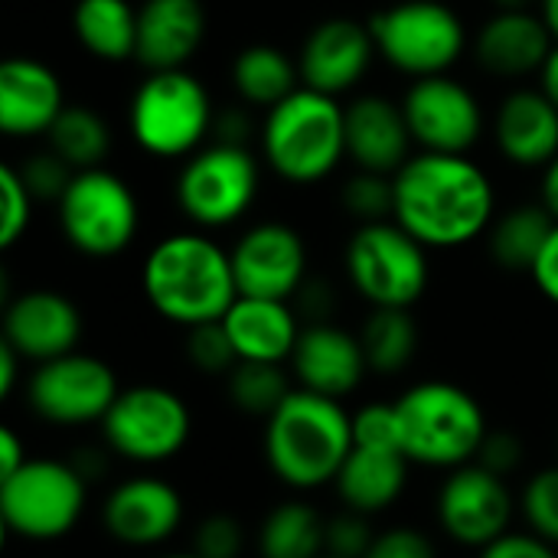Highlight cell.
<instances>
[{
    "mask_svg": "<svg viewBox=\"0 0 558 558\" xmlns=\"http://www.w3.org/2000/svg\"><path fill=\"white\" fill-rule=\"evenodd\" d=\"M392 219L425 248H458L494 226V183L468 154H415L392 177Z\"/></svg>",
    "mask_w": 558,
    "mask_h": 558,
    "instance_id": "6da1fadb",
    "label": "cell"
},
{
    "mask_svg": "<svg viewBox=\"0 0 558 558\" xmlns=\"http://www.w3.org/2000/svg\"><path fill=\"white\" fill-rule=\"evenodd\" d=\"M141 288L163 320L186 330L222 320L239 298L232 255L203 232L160 239L144 258Z\"/></svg>",
    "mask_w": 558,
    "mask_h": 558,
    "instance_id": "7a4b0ae2",
    "label": "cell"
},
{
    "mask_svg": "<svg viewBox=\"0 0 558 558\" xmlns=\"http://www.w3.org/2000/svg\"><path fill=\"white\" fill-rule=\"evenodd\" d=\"M353 415L343 402L294 389L265 422V461L291 490H320L333 484L353 454Z\"/></svg>",
    "mask_w": 558,
    "mask_h": 558,
    "instance_id": "3957f363",
    "label": "cell"
},
{
    "mask_svg": "<svg viewBox=\"0 0 558 558\" xmlns=\"http://www.w3.org/2000/svg\"><path fill=\"white\" fill-rule=\"evenodd\" d=\"M399 445L412 464L435 471H458L474 464L487 438V415L481 402L445 379H428L396 399Z\"/></svg>",
    "mask_w": 558,
    "mask_h": 558,
    "instance_id": "277c9868",
    "label": "cell"
},
{
    "mask_svg": "<svg viewBox=\"0 0 558 558\" xmlns=\"http://www.w3.org/2000/svg\"><path fill=\"white\" fill-rule=\"evenodd\" d=\"M268 167L298 186L320 183L347 157V108L314 88H298L275 105L262 128Z\"/></svg>",
    "mask_w": 558,
    "mask_h": 558,
    "instance_id": "5b68a950",
    "label": "cell"
},
{
    "mask_svg": "<svg viewBox=\"0 0 558 558\" xmlns=\"http://www.w3.org/2000/svg\"><path fill=\"white\" fill-rule=\"evenodd\" d=\"M88 504V477L56 458H29L16 474L0 481L3 526L26 543L65 539Z\"/></svg>",
    "mask_w": 558,
    "mask_h": 558,
    "instance_id": "8992f818",
    "label": "cell"
},
{
    "mask_svg": "<svg viewBox=\"0 0 558 558\" xmlns=\"http://www.w3.org/2000/svg\"><path fill=\"white\" fill-rule=\"evenodd\" d=\"M131 134L150 157H193L213 128L206 85L186 69L150 72L131 98Z\"/></svg>",
    "mask_w": 558,
    "mask_h": 558,
    "instance_id": "52a82bcc",
    "label": "cell"
},
{
    "mask_svg": "<svg viewBox=\"0 0 558 558\" xmlns=\"http://www.w3.org/2000/svg\"><path fill=\"white\" fill-rule=\"evenodd\" d=\"M376 52L412 78L445 75L464 52L461 16L441 0H402L379 10L369 23Z\"/></svg>",
    "mask_w": 558,
    "mask_h": 558,
    "instance_id": "ba28073f",
    "label": "cell"
},
{
    "mask_svg": "<svg viewBox=\"0 0 558 558\" xmlns=\"http://www.w3.org/2000/svg\"><path fill=\"white\" fill-rule=\"evenodd\" d=\"M347 275L373 307L412 311L428 288V248L396 219L366 222L347 245Z\"/></svg>",
    "mask_w": 558,
    "mask_h": 558,
    "instance_id": "9c48e42d",
    "label": "cell"
},
{
    "mask_svg": "<svg viewBox=\"0 0 558 558\" xmlns=\"http://www.w3.org/2000/svg\"><path fill=\"white\" fill-rule=\"evenodd\" d=\"M59 226L75 252L88 258H114L137 235V196L105 167L78 170L59 199Z\"/></svg>",
    "mask_w": 558,
    "mask_h": 558,
    "instance_id": "30bf717a",
    "label": "cell"
},
{
    "mask_svg": "<svg viewBox=\"0 0 558 558\" xmlns=\"http://www.w3.org/2000/svg\"><path fill=\"white\" fill-rule=\"evenodd\" d=\"M101 435L111 454L131 464H167L186 448L193 415L173 389L144 383L118 392L101 418Z\"/></svg>",
    "mask_w": 558,
    "mask_h": 558,
    "instance_id": "8fae6325",
    "label": "cell"
},
{
    "mask_svg": "<svg viewBox=\"0 0 558 558\" xmlns=\"http://www.w3.org/2000/svg\"><path fill=\"white\" fill-rule=\"evenodd\" d=\"M258 193V163L242 144L199 147L177 177V206L199 229L232 226Z\"/></svg>",
    "mask_w": 558,
    "mask_h": 558,
    "instance_id": "7c38bea8",
    "label": "cell"
},
{
    "mask_svg": "<svg viewBox=\"0 0 558 558\" xmlns=\"http://www.w3.org/2000/svg\"><path fill=\"white\" fill-rule=\"evenodd\" d=\"M121 386L114 369L88 353H65L59 360L39 363L26 383V399L29 409L62 428H78V425H101L108 409L114 405Z\"/></svg>",
    "mask_w": 558,
    "mask_h": 558,
    "instance_id": "4fadbf2b",
    "label": "cell"
},
{
    "mask_svg": "<svg viewBox=\"0 0 558 558\" xmlns=\"http://www.w3.org/2000/svg\"><path fill=\"white\" fill-rule=\"evenodd\" d=\"M435 513L448 539L468 549H487L510 533L513 494L507 487V477L474 461L448 474L438 490Z\"/></svg>",
    "mask_w": 558,
    "mask_h": 558,
    "instance_id": "5bb4252c",
    "label": "cell"
},
{
    "mask_svg": "<svg viewBox=\"0 0 558 558\" xmlns=\"http://www.w3.org/2000/svg\"><path fill=\"white\" fill-rule=\"evenodd\" d=\"M412 141L428 154H468L484 134V111L477 95L451 78H415L402 98Z\"/></svg>",
    "mask_w": 558,
    "mask_h": 558,
    "instance_id": "9a60e30c",
    "label": "cell"
},
{
    "mask_svg": "<svg viewBox=\"0 0 558 558\" xmlns=\"http://www.w3.org/2000/svg\"><path fill=\"white\" fill-rule=\"evenodd\" d=\"M239 298L291 301L307 281V248L298 229L284 222H258L229 248Z\"/></svg>",
    "mask_w": 558,
    "mask_h": 558,
    "instance_id": "2e32d148",
    "label": "cell"
},
{
    "mask_svg": "<svg viewBox=\"0 0 558 558\" xmlns=\"http://www.w3.org/2000/svg\"><path fill=\"white\" fill-rule=\"evenodd\" d=\"M82 340V311L72 298L36 288L16 294L3 311V343H10L23 363H49L75 353Z\"/></svg>",
    "mask_w": 558,
    "mask_h": 558,
    "instance_id": "e0dca14e",
    "label": "cell"
},
{
    "mask_svg": "<svg viewBox=\"0 0 558 558\" xmlns=\"http://www.w3.org/2000/svg\"><path fill=\"white\" fill-rule=\"evenodd\" d=\"M105 533L131 549H154L183 523V497L173 484L141 474L121 481L101 507Z\"/></svg>",
    "mask_w": 558,
    "mask_h": 558,
    "instance_id": "ac0fdd59",
    "label": "cell"
},
{
    "mask_svg": "<svg viewBox=\"0 0 558 558\" xmlns=\"http://www.w3.org/2000/svg\"><path fill=\"white\" fill-rule=\"evenodd\" d=\"M373 56H376V43L369 26L350 16H330L317 23L301 46L298 56L301 85L337 98L366 75Z\"/></svg>",
    "mask_w": 558,
    "mask_h": 558,
    "instance_id": "d6986e66",
    "label": "cell"
},
{
    "mask_svg": "<svg viewBox=\"0 0 558 558\" xmlns=\"http://www.w3.org/2000/svg\"><path fill=\"white\" fill-rule=\"evenodd\" d=\"M291 376L298 389L343 402L360 389L369 363L360 343V333H350L337 324H307L291 356Z\"/></svg>",
    "mask_w": 558,
    "mask_h": 558,
    "instance_id": "ffe728a7",
    "label": "cell"
},
{
    "mask_svg": "<svg viewBox=\"0 0 558 558\" xmlns=\"http://www.w3.org/2000/svg\"><path fill=\"white\" fill-rule=\"evenodd\" d=\"M65 108L62 82L46 62L26 56L0 62V131L7 137L49 134Z\"/></svg>",
    "mask_w": 558,
    "mask_h": 558,
    "instance_id": "44dd1931",
    "label": "cell"
},
{
    "mask_svg": "<svg viewBox=\"0 0 558 558\" xmlns=\"http://www.w3.org/2000/svg\"><path fill=\"white\" fill-rule=\"evenodd\" d=\"M412 144L402 105L383 95H360L347 105V157L360 170L396 177L412 160Z\"/></svg>",
    "mask_w": 558,
    "mask_h": 558,
    "instance_id": "7402d4cb",
    "label": "cell"
},
{
    "mask_svg": "<svg viewBox=\"0 0 558 558\" xmlns=\"http://www.w3.org/2000/svg\"><path fill=\"white\" fill-rule=\"evenodd\" d=\"M206 39L203 0H144L137 7V62L150 72L183 69Z\"/></svg>",
    "mask_w": 558,
    "mask_h": 558,
    "instance_id": "603a6c76",
    "label": "cell"
},
{
    "mask_svg": "<svg viewBox=\"0 0 558 558\" xmlns=\"http://www.w3.org/2000/svg\"><path fill=\"white\" fill-rule=\"evenodd\" d=\"M556 49L553 29L536 10H497L477 33V62L500 78L539 75L549 52Z\"/></svg>",
    "mask_w": 558,
    "mask_h": 558,
    "instance_id": "cb8c5ba5",
    "label": "cell"
},
{
    "mask_svg": "<svg viewBox=\"0 0 558 558\" xmlns=\"http://www.w3.org/2000/svg\"><path fill=\"white\" fill-rule=\"evenodd\" d=\"M222 327L235 347L239 363H275L284 366L301 340V314L288 301L235 298L226 311Z\"/></svg>",
    "mask_w": 558,
    "mask_h": 558,
    "instance_id": "d4e9b609",
    "label": "cell"
},
{
    "mask_svg": "<svg viewBox=\"0 0 558 558\" xmlns=\"http://www.w3.org/2000/svg\"><path fill=\"white\" fill-rule=\"evenodd\" d=\"M497 147L517 167H549L558 157V108L539 88H517L497 111Z\"/></svg>",
    "mask_w": 558,
    "mask_h": 558,
    "instance_id": "484cf974",
    "label": "cell"
},
{
    "mask_svg": "<svg viewBox=\"0 0 558 558\" xmlns=\"http://www.w3.org/2000/svg\"><path fill=\"white\" fill-rule=\"evenodd\" d=\"M409 458L402 451H379V448H353L340 477L333 481L347 510L376 517L389 510L409 484Z\"/></svg>",
    "mask_w": 558,
    "mask_h": 558,
    "instance_id": "4316f807",
    "label": "cell"
},
{
    "mask_svg": "<svg viewBox=\"0 0 558 558\" xmlns=\"http://www.w3.org/2000/svg\"><path fill=\"white\" fill-rule=\"evenodd\" d=\"M72 29L95 59L124 62L137 56V10L128 0H75Z\"/></svg>",
    "mask_w": 558,
    "mask_h": 558,
    "instance_id": "83f0119b",
    "label": "cell"
},
{
    "mask_svg": "<svg viewBox=\"0 0 558 558\" xmlns=\"http://www.w3.org/2000/svg\"><path fill=\"white\" fill-rule=\"evenodd\" d=\"M232 85L248 105H258V108L271 111L275 105H281L288 95H294L301 88V69L278 46L255 43V46H245L235 56Z\"/></svg>",
    "mask_w": 558,
    "mask_h": 558,
    "instance_id": "f1b7e54d",
    "label": "cell"
},
{
    "mask_svg": "<svg viewBox=\"0 0 558 558\" xmlns=\"http://www.w3.org/2000/svg\"><path fill=\"white\" fill-rule=\"evenodd\" d=\"M327 520L307 500L278 504L258 526L262 558H317L324 556Z\"/></svg>",
    "mask_w": 558,
    "mask_h": 558,
    "instance_id": "f546056e",
    "label": "cell"
},
{
    "mask_svg": "<svg viewBox=\"0 0 558 558\" xmlns=\"http://www.w3.org/2000/svg\"><path fill=\"white\" fill-rule=\"evenodd\" d=\"M553 229H556V219L543 203L539 206H517V209L504 213L500 219H494V226L487 232L490 235V255L507 271H533V265L543 255Z\"/></svg>",
    "mask_w": 558,
    "mask_h": 558,
    "instance_id": "4dcf8cb0",
    "label": "cell"
},
{
    "mask_svg": "<svg viewBox=\"0 0 558 558\" xmlns=\"http://www.w3.org/2000/svg\"><path fill=\"white\" fill-rule=\"evenodd\" d=\"M360 343L373 373L392 376L402 373L418 350V327L412 311L399 307H373L369 320L360 330Z\"/></svg>",
    "mask_w": 558,
    "mask_h": 558,
    "instance_id": "1f68e13d",
    "label": "cell"
},
{
    "mask_svg": "<svg viewBox=\"0 0 558 558\" xmlns=\"http://www.w3.org/2000/svg\"><path fill=\"white\" fill-rule=\"evenodd\" d=\"M46 137H49V150H56L75 173L101 167L111 147V131L105 118L82 105L78 108L69 105Z\"/></svg>",
    "mask_w": 558,
    "mask_h": 558,
    "instance_id": "d6a6232c",
    "label": "cell"
},
{
    "mask_svg": "<svg viewBox=\"0 0 558 558\" xmlns=\"http://www.w3.org/2000/svg\"><path fill=\"white\" fill-rule=\"evenodd\" d=\"M226 392H229V402L252 415V418H271L284 399L294 392L284 366H275V363H239L229 376H226Z\"/></svg>",
    "mask_w": 558,
    "mask_h": 558,
    "instance_id": "836d02e7",
    "label": "cell"
},
{
    "mask_svg": "<svg viewBox=\"0 0 558 558\" xmlns=\"http://www.w3.org/2000/svg\"><path fill=\"white\" fill-rule=\"evenodd\" d=\"M520 507L530 533L558 549V468H546L526 481Z\"/></svg>",
    "mask_w": 558,
    "mask_h": 558,
    "instance_id": "e575fe53",
    "label": "cell"
},
{
    "mask_svg": "<svg viewBox=\"0 0 558 558\" xmlns=\"http://www.w3.org/2000/svg\"><path fill=\"white\" fill-rule=\"evenodd\" d=\"M343 206H347L350 216L360 219V226H366V222H389L392 219V206H396L392 177L360 170L343 186Z\"/></svg>",
    "mask_w": 558,
    "mask_h": 558,
    "instance_id": "d590c367",
    "label": "cell"
},
{
    "mask_svg": "<svg viewBox=\"0 0 558 558\" xmlns=\"http://www.w3.org/2000/svg\"><path fill=\"white\" fill-rule=\"evenodd\" d=\"M186 356L199 373H209V376H229L239 366L235 347H232L222 320L186 330Z\"/></svg>",
    "mask_w": 558,
    "mask_h": 558,
    "instance_id": "8d00e7d4",
    "label": "cell"
},
{
    "mask_svg": "<svg viewBox=\"0 0 558 558\" xmlns=\"http://www.w3.org/2000/svg\"><path fill=\"white\" fill-rule=\"evenodd\" d=\"M0 203H3V219H0V245L13 248L23 232L29 229V216H33V193L23 183L20 170L3 163L0 167Z\"/></svg>",
    "mask_w": 558,
    "mask_h": 558,
    "instance_id": "74e56055",
    "label": "cell"
},
{
    "mask_svg": "<svg viewBox=\"0 0 558 558\" xmlns=\"http://www.w3.org/2000/svg\"><path fill=\"white\" fill-rule=\"evenodd\" d=\"M353 445L379 448V451H402L396 402H373V405L356 409L353 412Z\"/></svg>",
    "mask_w": 558,
    "mask_h": 558,
    "instance_id": "f35d334b",
    "label": "cell"
},
{
    "mask_svg": "<svg viewBox=\"0 0 558 558\" xmlns=\"http://www.w3.org/2000/svg\"><path fill=\"white\" fill-rule=\"evenodd\" d=\"M23 183L29 186L33 199H62V193L69 190L75 170L56 154V150H43V154H33L23 167H16Z\"/></svg>",
    "mask_w": 558,
    "mask_h": 558,
    "instance_id": "ab89813d",
    "label": "cell"
},
{
    "mask_svg": "<svg viewBox=\"0 0 558 558\" xmlns=\"http://www.w3.org/2000/svg\"><path fill=\"white\" fill-rule=\"evenodd\" d=\"M376 533L369 526V517L363 513H340L327 520V536H324V553L333 558H366Z\"/></svg>",
    "mask_w": 558,
    "mask_h": 558,
    "instance_id": "60d3db41",
    "label": "cell"
},
{
    "mask_svg": "<svg viewBox=\"0 0 558 558\" xmlns=\"http://www.w3.org/2000/svg\"><path fill=\"white\" fill-rule=\"evenodd\" d=\"M242 549H245V530H242L239 520H232L226 513H216V517H206L196 526L193 553H199L203 558H239Z\"/></svg>",
    "mask_w": 558,
    "mask_h": 558,
    "instance_id": "b9f144b4",
    "label": "cell"
},
{
    "mask_svg": "<svg viewBox=\"0 0 558 558\" xmlns=\"http://www.w3.org/2000/svg\"><path fill=\"white\" fill-rule=\"evenodd\" d=\"M366 558H438L435 543L415 526H389L376 533Z\"/></svg>",
    "mask_w": 558,
    "mask_h": 558,
    "instance_id": "7bdbcfd3",
    "label": "cell"
},
{
    "mask_svg": "<svg viewBox=\"0 0 558 558\" xmlns=\"http://www.w3.org/2000/svg\"><path fill=\"white\" fill-rule=\"evenodd\" d=\"M523 458H526V448H523V441L517 435H510V432H497V435L487 432V438L481 445V454H477V464H484L487 471H494L500 477H510V474L520 471Z\"/></svg>",
    "mask_w": 558,
    "mask_h": 558,
    "instance_id": "ee69618b",
    "label": "cell"
},
{
    "mask_svg": "<svg viewBox=\"0 0 558 558\" xmlns=\"http://www.w3.org/2000/svg\"><path fill=\"white\" fill-rule=\"evenodd\" d=\"M481 558H558V549L553 543L539 539L536 533H507L487 549H481Z\"/></svg>",
    "mask_w": 558,
    "mask_h": 558,
    "instance_id": "f6af8a7d",
    "label": "cell"
},
{
    "mask_svg": "<svg viewBox=\"0 0 558 558\" xmlns=\"http://www.w3.org/2000/svg\"><path fill=\"white\" fill-rule=\"evenodd\" d=\"M533 281H536V288H539V294L549 301V304H556L558 307V222L556 229H553V235H549V242H546V248H543V255L536 258V265H533Z\"/></svg>",
    "mask_w": 558,
    "mask_h": 558,
    "instance_id": "bcb514c9",
    "label": "cell"
},
{
    "mask_svg": "<svg viewBox=\"0 0 558 558\" xmlns=\"http://www.w3.org/2000/svg\"><path fill=\"white\" fill-rule=\"evenodd\" d=\"M298 311L307 314V324H330L333 294L324 281H304V288L298 291Z\"/></svg>",
    "mask_w": 558,
    "mask_h": 558,
    "instance_id": "7dc6e473",
    "label": "cell"
},
{
    "mask_svg": "<svg viewBox=\"0 0 558 558\" xmlns=\"http://www.w3.org/2000/svg\"><path fill=\"white\" fill-rule=\"evenodd\" d=\"M26 461H29L26 445L20 441V435L10 425H3L0 428V481L10 477V474H16Z\"/></svg>",
    "mask_w": 558,
    "mask_h": 558,
    "instance_id": "c3c4849f",
    "label": "cell"
},
{
    "mask_svg": "<svg viewBox=\"0 0 558 558\" xmlns=\"http://www.w3.org/2000/svg\"><path fill=\"white\" fill-rule=\"evenodd\" d=\"M20 363L23 356L10 347V343H0V399H10L13 389H16V373H20Z\"/></svg>",
    "mask_w": 558,
    "mask_h": 558,
    "instance_id": "681fc988",
    "label": "cell"
},
{
    "mask_svg": "<svg viewBox=\"0 0 558 558\" xmlns=\"http://www.w3.org/2000/svg\"><path fill=\"white\" fill-rule=\"evenodd\" d=\"M539 92L553 101L558 108V43L556 49L549 52V59H546V65L539 69Z\"/></svg>",
    "mask_w": 558,
    "mask_h": 558,
    "instance_id": "f907efd6",
    "label": "cell"
},
{
    "mask_svg": "<svg viewBox=\"0 0 558 558\" xmlns=\"http://www.w3.org/2000/svg\"><path fill=\"white\" fill-rule=\"evenodd\" d=\"M543 206L553 213V219L558 222V157L543 173Z\"/></svg>",
    "mask_w": 558,
    "mask_h": 558,
    "instance_id": "816d5d0a",
    "label": "cell"
},
{
    "mask_svg": "<svg viewBox=\"0 0 558 558\" xmlns=\"http://www.w3.org/2000/svg\"><path fill=\"white\" fill-rule=\"evenodd\" d=\"M543 20H546V26L553 29V39L558 43V0H543Z\"/></svg>",
    "mask_w": 558,
    "mask_h": 558,
    "instance_id": "f5cc1de1",
    "label": "cell"
},
{
    "mask_svg": "<svg viewBox=\"0 0 558 558\" xmlns=\"http://www.w3.org/2000/svg\"><path fill=\"white\" fill-rule=\"evenodd\" d=\"M497 10H543V0H494Z\"/></svg>",
    "mask_w": 558,
    "mask_h": 558,
    "instance_id": "db71d44e",
    "label": "cell"
},
{
    "mask_svg": "<svg viewBox=\"0 0 558 558\" xmlns=\"http://www.w3.org/2000/svg\"><path fill=\"white\" fill-rule=\"evenodd\" d=\"M163 558H203L199 553H177V556H163Z\"/></svg>",
    "mask_w": 558,
    "mask_h": 558,
    "instance_id": "11a10c76",
    "label": "cell"
},
{
    "mask_svg": "<svg viewBox=\"0 0 558 558\" xmlns=\"http://www.w3.org/2000/svg\"><path fill=\"white\" fill-rule=\"evenodd\" d=\"M317 558H333V556H327V553H324V556H317Z\"/></svg>",
    "mask_w": 558,
    "mask_h": 558,
    "instance_id": "9f6ffc18",
    "label": "cell"
}]
</instances>
